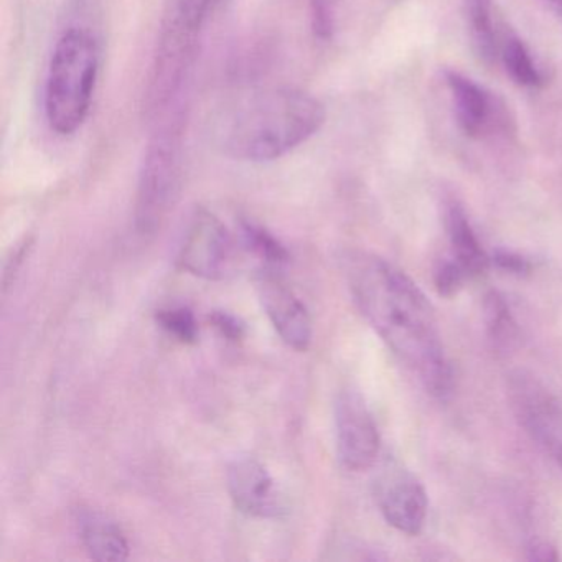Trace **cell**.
<instances>
[{"mask_svg": "<svg viewBox=\"0 0 562 562\" xmlns=\"http://www.w3.org/2000/svg\"><path fill=\"white\" fill-rule=\"evenodd\" d=\"M347 278L364 321L416 374L427 393L446 400L452 393V367L426 294L406 272L373 255L351 258Z\"/></svg>", "mask_w": 562, "mask_h": 562, "instance_id": "1", "label": "cell"}, {"mask_svg": "<svg viewBox=\"0 0 562 562\" xmlns=\"http://www.w3.org/2000/svg\"><path fill=\"white\" fill-rule=\"evenodd\" d=\"M324 104L295 88H261L229 101L216 114L213 137L225 156L271 162L307 143L324 126Z\"/></svg>", "mask_w": 562, "mask_h": 562, "instance_id": "2", "label": "cell"}, {"mask_svg": "<svg viewBox=\"0 0 562 562\" xmlns=\"http://www.w3.org/2000/svg\"><path fill=\"white\" fill-rule=\"evenodd\" d=\"M97 38L85 29H70L58 38L45 83V116L60 136L77 133L88 114L100 74Z\"/></svg>", "mask_w": 562, "mask_h": 562, "instance_id": "3", "label": "cell"}, {"mask_svg": "<svg viewBox=\"0 0 562 562\" xmlns=\"http://www.w3.org/2000/svg\"><path fill=\"white\" fill-rule=\"evenodd\" d=\"M216 0H172L160 27L156 57L144 93L147 117L166 113L192 67L196 45Z\"/></svg>", "mask_w": 562, "mask_h": 562, "instance_id": "4", "label": "cell"}, {"mask_svg": "<svg viewBox=\"0 0 562 562\" xmlns=\"http://www.w3.org/2000/svg\"><path fill=\"white\" fill-rule=\"evenodd\" d=\"M180 121L160 127L147 144L134 206V225L139 235H156L179 202L183 177Z\"/></svg>", "mask_w": 562, "mask_h": 562, "instance_id": "5", "label": "cell"}, {"mask_svg": "<svg viewBox=\"0 0 562 562\" xmlns=\"http://www.w3.org/2000/svg\"><path fill=\"white\" fill-rule=\"evenodd\" d=\"M506 391L525 432L562 469V397L526 371L509 374Z\"/></svg>", "mask_w": 562, "mask_h": 562, "instance_id": "6", "label": "cell"}, {"mask_svg": "<svg viewBox=\"0 0 562 562\" xmlns=\"http://www.w3.org/2000/svg\"><path fill=\"white\" fill-rule=\"evenodd\" d=\"M233 262L235 239L232 233L209 210H196L180 245L177 266L195 278L220 281L232 272Z\"/></svg>", "mask_w": 562, "mask_h": 562, "instance_id": "7", "label": "cell"}, {"mask_svg": "<svg viewBox=\"0 0 562 562\" xmlns=\"http://www.w3.org/2000/svg\"><path fill=\"white\" fill-rule=\"evenodd\" d=\"M373 493L387 525L409 536L423 531L429 499L420 480L403 463L384 460L374 476Z\"/></svg>", "mask_w": 562, "mask_h": 562, "instance_id": "8", "label": "cell"}, {"mask_svg": "<svg viewBox=\"0 0 562 562\" xmlns=\"http://www.w3.org/2000/svg\"><path fill=\"white\" fill-rule=\"evenodd\" d=\"M337 450L341 465L350 472L374 467L380 456V432L367 401L358 391H341L335 403Z\"/></svg>", "mask_w": 562, "mask_h": 562, "instance_id": "9", "label": "cell"}, {"mask_svg": "<svg viewBox=\"0 0 562 562\" xmlns=\"http://www.w3.org/2000/svg\"><path fill=\"white\" fill-rule=\"evenodd\" d=\"M258 292L262 308L281 340L294 350L307 351L314 330L304 302L282 282L278 271L261 269Z\"/></svg>", "mask_w": 562, "mask_h": 562, "instance_id": "10", "label": "cell"}, {"mask_svg": "<svg viewBox=\"0 0 562 562\" xmlns=\"http://www.w3.org/2000/svg\"><path fill=\"white\" fill-rule=\"evenodd\" d=\"M229 496L239 512L252 518H274L281 513L274 480L255 457H236L226 470Z\"/></svg>", "mask_w": 562, "mask_h": 562, "instance_id": "11", "label": "cell"}, {"mask_svg": "<svg viewBox=\"0 0 562 562\" xmlns=\"http://www.w3.org/2000/svg\"><path fill=\"white\" fill-rule=\"evenodd\" d=\"M75 525H77L81 544L91 559L120 562L130 558V542L123 528L103 509L78 506L75 509Z\"/></svg>", "mask_w": 562, "mask_h": 562, "instance_id": "12", "label": "cell"}, {"mask_svg": "<svg viewBox=\"0 0 562 562\" xmlns=\"http://www.w3.org/2000/svg\"><path fill=\"white\" fill-rule=\"evenodd\" d=\"M447 85L452 93L457 120L463 133L470 137L482 136L488 130L492 117V101L488 94L457 71H447Z\"/></svg>", "mask_w": 562, "mask_h": 562, "instance_id": "13", "label": "cell"}, {"mask_svg": "<svg viewBox=\"0 0 562 562\" xmlns=\"http://www.w3.org/2000/svg\"><path fill=\"white\" fill-rule=\"evenodd\" d=\"M447 235L452 246L453 261L467 272L469 278L485 274L492 265V258L480 245L465 212L459 205H450L446 215Z\"/></svg>", "mask_w": 562, "mask_h": 562, "instance_id": "14", "label": "cell"}, {"mask_svg": "<svg viewBox=\"0 0 562 562\" xmlns=\"http://www.w3.org/2000/svg\"><path fill=\"white\" fill-rule=\"evenodd\" d=\"M485 311L486 334L496 350H509L518 340V324L513 318L512 311L505 297L498 292H488L483 302Z\"/></svg>", "mask_w": 562, "mask_h": 562, "instance_id": "15", "label": "cell"}, {"mask_svg": "<svg viewBox=\"0 0 562 562\" xmlns=\"http://www.w3.org/2000/svg\"><path fill=\"white\" fill-rule=\"evenodd\" d=\"M241 239L246 251L261 261L262 271H281L289 262V251L261 226L241 223Z\"/></svg>", "mask_w": 562, "mask_h": 562, "instance_id": "16", "label": "cell"}, {"mask_svg": "<svg viewBox=\"0 0 562 562\" xmlns=\"http://www.w3.org/2000/svg\"><path fill=\"white\" fill-rule=\"evenodd\" d=\"M467 19L473 50L480 60L493 61L496 54L495 32L492 22V2L490 0H465Z\"/></svg>", "mask_w": 562, "mask_h": 562, "instance_id": "17", "label": "cell"}, {"mask_svg": "<svg viewBox=\"0 0 562 562\" xmlns=\"http://www.w3.org/2000/svg\"><path fill=\"white\" fill-rule=\"evenodd\" d=\"M502 58L506 71L515 80V83L531 88L541 85V75H539L535 64H532L525 45L518 38H508L505 42Z\"/></svg>", "mask_w": 562, "mask_h": 562, "instance_id": "18", "label": "cell"}, {"mask_svg": "<svg viewBox=\"0 0 562 562\" xmlns=\"http://www.w3.org/2000/svg\"><path fill=\"white\" fill-rule=\"evenodd\" d=\"M157 324L180 344L193 345L199 340V324L195 315L187 307H169L157 312Z\"/></svg>", "mask_w": 562, "mask_h": 562, "instance_id": "19", "label": "cell"}, {"mask_svg": "<svg viewBox=\"0 0 562 562\" xmlns=\"http://www.w3.org/2000/svg\"><path fill=\"white\" fill-rule=\"evenodd\" d=\"M467 279L469 276L456 261H446L437 268L436 274H434V284L442 297H453L459 294Z\"/></svg>", "mask_w": 562, "mask_h": 562, "instance_id": "20", "label": "cell"}, {"mask_svg": "<svg viewBox=\"0 0 562 562\" xmlns=\"http://www.w3.org/2000/svg\"><path fill=\"white\" fill-rule=\"evenodd\" d=\"M311 14L315 37L328 41L334 32L331 0H311Z\"/></svg>", "mask_w": 562, "mask_h": 562, "instance_id": "21", "label": "cell"}, {"mask_svg": "<svg viewBox=\"0 0 562 562\" xmlns=\"http://www.w3.org/2000/svg\"><path fill=\"white\" fill-rule=\"evenodd\" d=\"M493 265L502 271L509 272L513 276H528L531 272V262L522 256L516 255L513 251H506V249H498L493 255Z\"/></svg>", "mask_w": 562, "mask_h": 562, "instance_id": "22", "label": "cell"}, {"mask_svg": "<svg viewBox=\"0 0 562 562\" xmlns=\"http://www.w3.org/2000/svg\"><path fill=\"white\" fill-rule=\"evenodd\" d=\"M210 321L215 325L216 330H218L223 337L228 338V340L239 341L245 337V324H243L236 315L228 314V312L216 311L213 312Z\"/></svg>", "mask_w": 562, "mask_h": 562, "instance_id": "23", "label": "cell"}, {"mask_svg": "<svg viewBox=\"0 0 562 562\" xmlns=\"http://www.w3.org/2000/svg\"><path fill=\"white\" fill-rule=\"evenodd\" d=\"M29 248H31V241H24L14 251V256L9 259L8 266H5L4 272V291H8L9 284H11V278L19 271V266L24 261L25 255H27Z\"/></svg>", "mask_w": 562, "mask_h": 562, "instance_id": "24", "label": "cell"}, {"mask_svg": "<svg viewBox=\"0 0 562 562\" xmlns=\"http://www.w3.org/2000/svg\"><path fill=\"white\" fill-rule=\"evenodd\" d=\"M528 559H531V561H558L559 555L555 552L554 546L538 541L529 546Z\"/></svg>", "mask_w": 562, "mask_h": 562, "instance_id": "25", "label": "cell"}, {"mask_svg": "<svg viewBox=\"0 0 562 562\" xmlns=\"http://www.w3.org/2000/svg\"><path fill=\"white\" fill-rule=\"evenodd\" d=\"M551 4L558 5V8L562 9V0H549Z\"/></svg>", "mask_w": 562, "mask_h": 562, "instance_id": "26", "label": "cell"}]
</instances>
